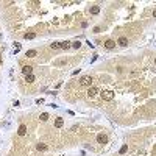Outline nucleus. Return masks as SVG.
<instances>
[{"mask_svg":"<svg viewBox=\"0 0 156 156\" xmlns=\"http://www.w3.org/2000/svg\"><path fill=\"white\" fill-rule=\"evenodd\" d=\"M97 142L102 144V145H103V144H106V142H108V136H106V134H98V136H97Z\"/></svg>","mask_w":156,"mask_h":156,"instance_id":"7ed1b4c3","label":"nucleus"},{"mask_svg":"<svg viewBox=\"0 0 156 156\" xmlns=\"http://www.w3.org/2000/svg\"><path fill=\"white\" fill-rule=\"evenodd\" d=\"M95 94H97V87H94V86L89 87V91H87V95H89V97H94Z\"/></svg>","mask_w":156,"mask_h":156,"instance_id":"9d476101","label":"nucleus"},{"mask_svg":"<svg viewBox=\"0 0 156 156\" xmlns=\"http://www.w3.org/2000/svg\"><path fill=\"white\" fill-rule=\"evenodd\" d=\"M25 77H27L28 83H33V81H35V75H33V73H31V75H25Z\"/></svg>","mask_w":156,"mask_h":156,"instance_id":"6ab92c4d","label":"nucleus"},{"mask_svg":"<svg viewBox=\"0 0 156 156\" xmlns=\"http://www.w3.org/2000/svg\"><path fill=\"white\" fill-rule=\"evenodd\" d=\"M36 55H38V52H36V50H28L27 53H25V56H28V58H35Z\"/></svg>","mask_w":156,"mask_h":156,"instance_id":"f8f14e48","label":"nucleus"},{"mask_svg":"<svg viewBox=\"0 0 156 156\" xmlns=\"http://www.w3.org/2000/svg\"><path fill=\"white\" fill-rule=\"evenodd\" d=\"M72 47H73V49H80L81 42H80V41H75V42H72Z\"/></svg>","mask_w":156,"mask_h":156,"instance_id":"a211bd4d","label":"nucleus"},{"mask_svg":"<svg viewBox=\"0 0 156 156\" xmlns=\"http://www.w3.org/2000/svg\"><path fill=\"white\" fill-rule=\"evenodd\" d=\"M89 13H91V14H98L100 13V6L98 5H94L92 8H89Z\"/></svg>","mask_w":156,"mask_h":156,"instance_id":"6e6552de","label":"nucleus"},{"mask_svg":"<svg viewBox=\"0 0 156 156\" xmlns=\"http://www.w3.org/2000/svg\"><path fill=\"white\" fill-rule=\"evenodd\" d=\"M49 114H47V113H42V114H41V116H39V119H41V120H42V122H47V120H49Z\"/></svg>","mask_w":156,"mask_h":156,"instance_id":"2eb2a0df","label":"nucleus"},{"mask_svg":"<svg viewBox=\"0 0 156 156\" xmlns=\"http://www.w3.org/2000/svg\"><path fill=\"white\" fill-rule=\"evenodd\" d=\"M24 38H25V39H35V38H36V33H25Z\"/></svg>","mask_w":156,"mask_h":156,"instance_id":"4468645a","label":"nucleus"},{"mask_svg":"<svg viewBox=\"0 0 156 156\" xmlns=\"http://www.w3.org/2000/svg\"><path fill=\"white\" fill-rule=\"evenodd\" d=\"M102 97L105 98V100H113L114 95H113V92H111V91H105V92H102Z\"/></svg>","mask_w":156,"mask_h":156,"instance_id":"20e7f679","label":"nucleus"},{"mask_svg":"<svg viewBox=\"0 0 156 156\" xmlns=\"http://www.w3.org/2000/svg\"><path fill=\"white\" fill-rule=\"evenodd\" d=\"M62 125H64V120H62L61 117H58L56 120H55V127H56V128H61Z\"/></svg>","mask_w":156,"mask_h":156,"instance_id":"1a4fd4ad","label":"nucleus"},{"mask_svg":"<svg viewBox=\"0 0 156 156\" xmlns=\"http://www.w3.org/2000/svg\"><path fill=\"white\" fill-rule=\"evenodd\" d=\"M36 148H38L39 151H45V150H47V145H45V144H41V142H39L38 145H36Z\"/></svg>","mask_w":156,"mask_h":156,"instance_id":"ddd939ff","label":"nucleus"},{"mask_svg":"<svg viewBox=\"0 0 156 156\" xmlns=\"http://www.w3.org/2000/svg\"><path fill=\"white\" fill-rule=\"evenodd\" d=\"M105 47H106L108 50H111V49H114V47H116V42H114L113 39H108L106 42H105Z\"/></svg>","mask_w":156,"mask_h":156,"instance_id":"423d86ee","label":"nucleus"},{"mask_svg":"<svg viewBox=\"0 0 156 156\" xmlns=\"http://www.w3.org/2000/svg\"><path fill=\"white\" fill-rule=\"evenodd\" d=\"M25 133H27V125H20L17 134H19V136H25Z\"/></svg>","mask_w":156,"mask_h":156,"instance_id":"0eeeda50","label":"nucleus"},{"mask_svg":"<svg viewBox=\"0 0 156 156\" xmlns=\"http://www.w3.org/2000/svg\"><path fill=\"white\" fill-rule=\"evenodd\" d=\"M66 64V59H58V61H55V66H64Z\"/></svg>","mask_w":156,"mask_h":156,"instance_id":"f3484780","label":"nucleus"},{"mask_svg":"<svg viewBox=\"0 0 156 156\" xmlns=\"http://www.w3.org/2000/svg\"><path fill=\"white\" fill-rule=\"evenodd\" d=\"M127 151H128V145H127V144H125V145L120 148V151H119V153H120V155H125V153H127Z\"/></svg>","mask_w":156,"mask_h":156,"instance_id":"dca6fc26","label":"nucleus"},{"mask_svg":"<svg viewBox=\"0 0 156 156\" xmlns=\"http://www.w3.org/2000/svg\"><path fill=\"white\" fill-rule=\"evenodd\" d=\"M155 64H156V58H155Z\"/></svg>","mask_w":156,"mask_h":156,"instance_id":"4be33fe9","label":"nucleus"},{"mask_svg":"<svg viewBox=\"0 0 156 156\" xmlns=\"http://www.w3.org/2000/svg\"><path fill=\"white\" fill-rule=\"evenodd\" d=\"M70 42H59V49H64V50H67V49H70Z\"/></svg>","mask_w":156,"mask_h":156,"instance_id":"9b49d317","label":"nucleus"},{"mask_svg":"<svg viewBox=\"0 0 156 156\" xmlns=\"http://www.w3.org/2000/svg\"><path fill=\"white\" fill-rule=\"evenodd\" d=\"M50 49H53V50L59 49V42H53V44H50Z\"/></svg>","mask_w":156,"mask_h":156,"instance_id":"aec40b11","label":"nucleus"},{"mask_svg":"<svg viewBox=\"0 0 156 156\" xmlns=\"http://www.w3.org/2000/svg\"><path fill=\"white\" fill-rule=\"evenodd\" d=\"M153 17H156V9H155V11H153Z\"/></svg>","mask_w":156,"mask_h":156,"instance_id":"412c9836","label":"nucleus"},{"mask_svg":"<svg viewBox=\"0 0 156 156\" xmlns=\"http://www.w3.org/2000/svg\"><path fill=\"white\" fill-rule=\"evenodd\" d=\"M117 44H119L120 47H127V45H128V39L125 38V36H120L119 41H117Z\"/></svg>","mask_w":156,"mask_h":156,"instance_id":"f03ea898","label":"nucleus"},{"mask_svg":"<svg viewBox=\"0 0 156 156\" xmlns=\"http://www.w3.org/2000/svg\"><path fill=\"white\" fill-rule=\"evenodd\" d=\"M31 72H33L31 66H24V67H22V73H24V75H31Z\"/></svg>","mask_w":156,"mask_h":156,"instance_id":"39448f33","label":"nucleus"},{"mask_svg":"<svg viewBox=\"0 0 156 156\" xmlns=\"http://www.w3.org/2000/svg\"><path fill=\"white\" fill-rule=\"evenodd\" d=\"M81 86H91V83H92V78L91 77H83L81 78Z\"/></svg>","mask_w":156,"mask_h":156,"instance_id":"f257e3e1","label":"nucleus"}]
</instances>
